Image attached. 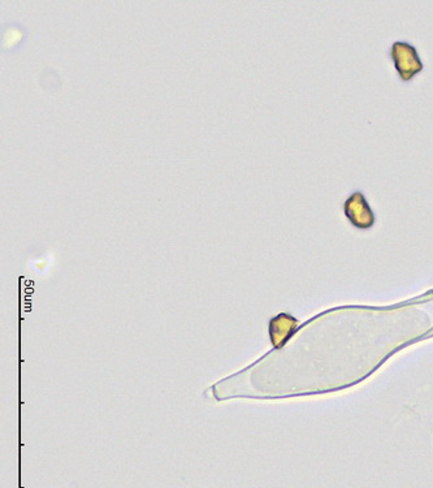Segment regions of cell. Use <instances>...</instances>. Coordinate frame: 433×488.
I'll return each instance as SVG.
<instances>
[{
	"instance_id": "6da1fadb",
	"label": "cell",
	"mask_w": 433,
	"mask_h": 488,
	"mask_svg": "<svg viewBox=\"0 0 433 488\" xmlns=\"http://www.w3.org/2000/svg\"><path fill=\"white\" fill-rule=\"evenodd\" d=\"M289 321H291V318L282 314L278 318H275L271 323V339H272V343L275 344V346H281V344L288 339L290 333Z\"/></svg>"
}]
</instances>
